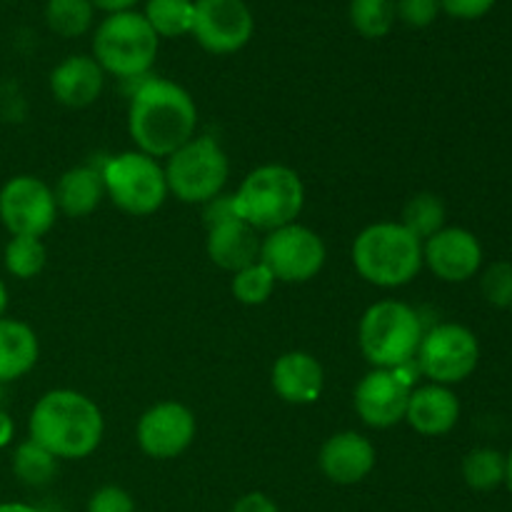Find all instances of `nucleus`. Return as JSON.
Returning a JSON list of instances; mask_svg holds the SVG:
<instances>
[{
  "instance_id": "36",
  "label": "nucleus",
  "mask_w": 512,
  "mask_h": 512,
  "mask_svg": "<svg viewBox=\"0 0 512 512\" xmlns=\"http://www.w3.org/2000/svg\"><path fill=\"white\" fill-rule=\"evenodd\" d=\"M95 10H103V13H125V10H133L138 5V0H90Z\"/></svg>"
},
{
  "instance_id": "1",
  "label": "nucleus",
  "mask_w": 512,
  "mask_h": 512,
  "mask_svg": "<svg viewBox=\"0 0 512 512\" xmlns=\"http://www.w3.org/2000/svg\"><path fill=\"white\" fill-rule=\"evenodd\" d=\"M128 135L135 150L165 160L198 135V105L193 95L168 78H143L128 105Z\"/></svg>"
},
{
  "instance_id": "35",
  "label": "nucleus",
  "mask_w": 512,
  "mask_h": 512,
  "mask_svg": "<svg viewBox=\"0 0 512 512\" xmlns=\"http://www.w3.org/2000/svg\"><path fill=\"white\" fill-rule=\"evenodd\" d=\"M230 512H280V508L270 495L253 490V493L240 495V498L235 500L233 508H230Z\"/></svg>"
},
{
  "instance_id": "8",
  "label": "nucleus",
  "mask_w": 512,
  "mask_h": 512,
  "mask_svg": "<svg viewBox=\"0 0 512 512\" xmlns=\"http://www.w3.org/2000/svg\"><path fill=\"white\" fill-rule=\"evenodd\" d=\"M105 183V198L125 215L148 218L155 215L168 200V180L160 160L125 150L100 165Z\"/></svg>"
},
{
  "instance_id": "14",
  "label": "nucleus",
  "mask_w": 512,
  "mask_h": 512,
  "mask_svg": "<svg viewBox=\"0 0 512 512\" xmlns=\"http://www.w3.org/2000/svg\"><path fill=\"white\" fill-rule=\"evenodd\" d=\"M255 18L245 0H195V43L210 55H233L250 43Z\"/></svg>"
},
{
  "instance_id": "12",
  "label": "nucleus",
  "mask_w": 512,
  "mask_h": 512,
  "mask_svg": "<svg viewBox=\"0 0 512 512\" xmlns=\"http://www.w3.org/2000/svg\"><path fill=\"white\" fill-rule=\"evenodd\" d=\"M55 193L38 175H13L0 188V223L13 235L43 238L58 220Z\"/></svg>"
},
{
  "instance_id": "31",
  "label": "nucleus",
  "mask_w": 512,
  "mask_h": 512,
  "mask_svg": "<svg viewBox=\"0 0 512 512\" xmlns=\"http://www.w3.org/2000/svg\"><path fill=\"white\" fill-rule=\"evenodd\" d=\"M480 293L493 308H512V263L498 260L480 275Z\"/></svg>"
},
{
  "instance_id": "11",
  "label": "nucleus",
  "mask_w": 512,
  "mask_h": 512,
  "mask_svg": "<svg viewBox=\"0 0 512 512\" xmlns=\"http://www.w3.org/2000/svg\"><path fill=\"white\" fill-rule=\"evenodd\" d=\"M418 375L420 370L415 360L395 370L373 368L365 373L353 393V408L358 418L373 430H388L405 423V410Z\"/></svg>"
},
{
  "instance_id": "38",
  "label": "nucleus",
  "mask_w": 512,
  "mask_h": 512,
  "mask_svg": "<svg viewBox=\"0 0 512 512\" xmlns=\"http://www.w3.org/2000/svg\"><path fill=\"white\" fill-rule=\"evenodd\" d=\"M0 512H45L28 503H0Z\"/></svg>"
},
{
  "instance_id": "22",
  "label": "nucleus",
  "mask_w": 512,
  "mask_h": 512,
  "mask_svg": "<svg viewBox=\"0 0 512 512\" xmlns=\"http://www.w3.org/2000/svg\"><path fill=\"white\" fill-rule=\"evenodd\" d=\"M40 358L38 333L18 318H0V383L25 378Z\"/></svg>"
},
{
  "instance_id": "2",
  "label": "nucleus",
  "mask_w": 512,
  "mask_h": 512,
  "mask_svg": "<svg viewBox=\"0 0 512 512\" xmlns=\"http://www.w3.org/2000/svg\"><path fill=\"white\" fill-rule=\"evenodd\" d=\"M28 438L58 460H85L105 438L103 410L80 390H48L30 410Z\"/></svg>"
},
{
  "instance_id": "41",
  "label": "nucleus",
  "mask_w": 512,
  "mask_h": 512,
  "mask_svg": "<svg viewBox=\"0 0 512 512\" xmlns=\"http://www.w3.org/2000/svg\"><path fill=\"white\" fill-rule=\"evenodd\" d=\"M0 398H3V383H0Z\"/></svg>"
},
{
  "instance_id": "16",
  "label": "nucleus",
  "mask_w": 512,
  "mask_h": 512,
  "mask_svg": "<svg viewBox=\"0 0 512 512\" xmlns=\"http://www.w3.org/2000/svg\"><path fill=\"white\" fill-rule=\"evenodd\" d=\"M375 463H378V450H375L373 440L355 430H340V433L330 435L318 455L320 473L330 483L345 485V488L370 478Z\"/></svg>"
},
{
  "instance_id": "30",
  "label": "nucleus",
  "mask_w": 512,
  "mask_h": 512,
  "mask_svg": "<svg viewBox=\"0 0 512 512\" xmlns=\"http://www.w3.org/2000/svg\"><path fill=\"white\" fill-rule=\"evenodd\" d=\"M275 275L270 273L268 265L255 260L248 268L233 273V280H230V293L238 300L240 305H248V308H258V305H265L275 293Z\"/></svg>"
},
{
  "instance_id": "21",
  "label": "nucleus",
  "mask_w": 512,
  "mask_h": 512,
  "mask_svg": "<svg viewBox=\"0 0 512 512\" xmlns=\"http://www.w3.org/2000/svg\"><path fill=\"white\" fill-rule=\"evenodd\" d=\"M58 213L68 218H88L105 200L103 170L98 165H75L58 178L53 188Z\"/></svg>"
},
{
  "instance_id": "17",
  "label": "nucleus",
  "mask_w": 512,
  "mask_h": 512,
  "mask_svg": "<svg viewBox=\"0 0 512 512\" xmlns=\"http://www.w3.org/2000/svg\"><path fill=\"white\" fill-rule=\"evenodd\" d=\"M270 385L283 403L313 405L325 390V370L308 350H288L275 358Z\"/></svg>"
},
{
  "instance_id": "9",
  "label": "nucleus",
  "mask_w": 512,
  "mask_h": 512,
  "mask_svg": "<svg viewBox=\"0 0 512 512\" xmlns=\"http://www.w3.org/2000/svg\"><path fill=\"white\" fill-rule=\"evenodd\" d=\"M480 340L470 328L460 323H440L425 330L420 340L415 365L420 375L435 385L465 383L478 370Z\"/></svg>"
},
{
  "instance_id": "25",
  "label": "nucleus",
  "mask_w": 512,
  "mask_h": 512,
  "mask_svg": "<svg viewBox=\"0 0 512 512\" xmlns=\"http://www.w3.org/2000/svg\"><path fill=\"white\" fill-rule=\"evenodd\" d=\"M195 0H148L143 18L158 38H183L193 30Z\"/></svg>"
},
{
  "instance_id": "23",
  "label": "nucleus",
  "mask_w": 512,
  "mask_h": 512,
  "mask_svg": "<svg viewBox=\"0 0 512 512\" xmlns=\"http://www.w3.org/2000/svg\"><path fill=\"white\" fill-rule=\"evenodd\" d=\"M10 468H13V475L18 478V483L28 485V488H45L58 475L60 460L53 453H48L43 445L33 443L28 438L15 445Z\"/></svg>"
},
{
  "instance_id": "32",
  "label": "nucleus",
  "mask_w": 512,
  "mask_h": 512,
  "mask_svg": "<svg viewBox=\"0 0 512 512\" xmlns=\"http://www.w3.org/2000/svg\"><path fill=\"white\" fill-rule=\"evenodd\" d=\"M440 0H395V13L408 28H428L440 15Z\"/></svg>"
},
{
  "instance_id": "19",
  "label": "nucleus",
  "mask_w": 512,
  "mask_h": 512,
  "mask_svg": "<svg viewBox=\"0 0 512 512\" xmlns=\"http://www.w3.org/2000/svg\"><path fill=\"white\" fill-rule=\"evenodd\" d=\"M460 420V400L448 385H415L410 393L405 423L423 438H440L455 430Z\"/></svg>"
},
{
  "instance_id": "27",
  "label": "nucleus",
  "mask_w": 512,
  "mask_h": 512,
  "mask_svg": "<svg viewBox=\"0 0 512 512\" xmlns=\"http://www.w3.org/2000/svg\"><path fill=\"white\" fill-rule=\"evenodd\" d=\"M48 263V250H45L43 238H25V235H13L5 243L3 265L8 275L18 280L38 278Z\"/></svg>"
},
{
  "instance_id": "26",
  "label": "nucleus",
  "mask_w": 512,
  "mask_h": 512,
  "mask_svg": "<svg viewBox=\"0 0 512 512\" xmlns=\"http://www.w3.org/2000/svg\"><path fill=\"white\" fill-rule=\"evenodd\" d=\"M463 480L475 493H490V490L505 485V455L495 448H475L463 458Z\"/></svg>"
},
{
  "instance_id": "7",
  "label": "nucleus",
  "mask_w": 512,
  "mask_h": 512,
  "mask_svg": "<svg viewBox=\"0 0 512 512\" xmlns=\"http://www.w3.org/2000/svg\"><path fill=\"white\" fill-rule=\"evenodd\" d=\"M168 193L185 205H205L223 195L230 160L213 135H195L163 163Z\"/></svg>"
},
{
  "instance_id": "13",
  "label": "nucleus",
  "mask_w": 512,
  "mask_h": 512,
  "mask_svg": "<svg viewBox=\"0 0 512 512\" xmlns=\"http://www.w3.org/2000/svg\"><path fill=\"white\" fill-rule=\"evenodd\" d=\"M198 435L195 413L180 400H160L150 405L135 425L140 453L153 460H175L188 453Z\"/></svg>"
},
{
  "instance_id": "18",
  "label": "nucleus",
  "mask_w": 512,
  "mask_h": 512,
  "mask_svg": "<svg viewBox=\"0 0 512 512\" xmlns=\"http://www.w3.org/2000/svg\"><path fill=\"white\" fill-rule=\"evenodd\" d=\"M50 95L70 110L90 108L103 95L105 70L93 55H68L50 73Z\"/></svg>"
},
{
  "instance_id": "39",
  "label": "nucleus",
  "mask_w": 512,
  "mask_h": 512,
  "mask_svg": "<svg viewBox=\"0 0 512 512\" xmlns=\"http://www.w3.org/2000/svg\"><path fill=\"white\" fill-rule=\"evenodd\" d=\"M5 310H8V288H5L3 278H0V318H5Z\"/></svg>"
},
{
  "instance_id": "24",
  "label": "nucleus",
  "mask_w": 512,
  "mask_h": 512,
  "mask_svg": "<svg viewBox=\"0 0 512 512\" xmlns=\"http://www.w3.org/2000/svg\"><path fill=\"white\" fill-rule=\"evenodd\" d=\"M445 220H448V208H445L440 195L415 193L403 205V215H400L398 223H403L415 238L425 243V240L433 238L435 233L445 228Z\"/></svg>"
},
{
  "instance_id": "3",
  "label": "nucleus",
  "mask_w": 512,
  "mask_h": 512,
  "mask_svg": "<svg viewBox=\"0 0 512 512\" xmlns=\"http://www.w3.org/2000/svg\"><path fill=\"white\" fill-rule=\"evenodd\" d=\"M350 258L365 283L398 290L413 283L423 270V240L398 220H378L355 235Z\"/></svg>"
},
{
  "instance_id": "10",
  "label": "nucleus",
  "mask_w": 512,
  "mask_h": 512,
  "mask_svg": "<svg viewBox=\"0 0 512 512\" xmlns=\"http://www.w3.org/2000/svg\"><path fill=\"white\" fill-rule=\"evenodd\" d=\"M325 260H328L325 240L303 223L270 230L260 240V263L268 265L278 283H310L325 268Z\"/></svg>"
},
{
  "instance_id": "6",
  "label": "nucleus",
  "mask_w": 512,
  "mask_h": 512,
  "mask_svg": "<svg viewBox=\"0 0 512 512\" xmlns=\"http://www.w3.org/2000/svg\"><path fill=\"white\" fill-rule=\"evenodd\" d=\"M158 50L160 38L143 13L135 10L108 15L93 33V58L105 75H115L120 80L148 78Z\"/></svg>"
},
{
  "instance_id": "15",
  "label": "nucleus",
  "mask_w": 512,
  "mask_h": 512,
  "mask_svg": "<svg viewBox=\"0 0 512 512\" xmlns=\"http://www.w3.org/2000/svg\"><path fill=\"white\" fill-rule=\"evenodd\" d=\"M483 245L468 228L445 225L423 243V268L443 283H468L483 270Z\"/></svg>"
},
{
  "instance_id": "37",
  "label": "nucleus",
  "mask_w": 512,
  "mask_h": 512,
  "mask_svg": "<svg viewBox=\"0 0 512 512\" xmlns=\"http://www.w3.org/2000/svg\"><path fill=\"white\" fill-rule=\"evenodd\" d=\"M15 438V423L13 418H10L8 410L0 408V450L8 448L10 443H13Z\"/></svg>"
},
{
  "instance_id": "40",
  "label": "nucleus",
  "mask_w": 512,
  "mask_h": 512,
  "mask_svg": "<svg viewBox=\"0 0 512 512\" xmlns=\"http://www.w3.org/2000/svg\"><path fill=\"white\" fill-rule=\"evenodd\" d=\"M505 485H508V490L512 493V448L510 453L505 455Z\"/></svg>"
},
{
  "instance_id": "4",
  "label": "nucleus",
  "mask_w": 512,
  "mask_h": 512,
  "mask_svg": "<svg viewBox=\"0 0 512 512\" xmlns=\"http://www.w3.org/2000/svg\"><path fill=\"white\" fill-rule=\"evenodd\" d=\"M235 213L258 233L298 223L305 208V183L290 165L268 163L250 170L233 193Z\"/></svg>"
},
{
  "instance_id": "20",
  "label": "nucleus",
  "mask_w": 512,
  "mask_h": 512,
  "mask_svg": "<svg viewBox=\"0 0 512 512\" xmlns=\"http://www.w3.org/2000/svg\"><path fill=\"white\" fill-rule=\"evenodd\" d=\"M260 240L263 238L258 230L250 228L245 220L230 218L210 225L208 238H205V253H208L210 263L233 275L260 260Z\"/></svg>"
},
{
  "instance_id": "34",
  "label": "nucleus",
  "mask_w": 512,
  "mask_h": 512,
  "mask_svg": "<svg viewBox=\"0 0 512 512\" xmlns=\"http://www.w3.org/2000/svg\"><path fill=\"white\" fill-rule=\"evenodd\" d=\"M495 0H440V8L458 20H478L493 10Z\"/></svg>"
},
{
  "instance_id": "28",
  "label": "nucleus",
  "mask_w": 512,
  "mask_h": 512,
  "mask_svg": "<svg viewBox=\"0 0 512 512\" xmlns=\"http://www.w3.org/2000/svg\"><path fill=\"white\" fill-rule=\"evenodd\" d=\"M95 8L90 0H48L45 23L60 38H80L93 28Z\"/></svg>"
},
{
  "instance_id": "5",
  "label": "nucleus",
  "mask_w": 512,
  "mask_h": 512,
  "mask_svg": "<svg viewBox=\"0 0 512 512\" xmlns=\"http://www.w3.org/2000/svg\"><path fill=\"white\" fill-rule=\"evenodd\" d=\"M423 335L418 310L393 298L368 305L358 323L360 353L373 368L395 370L413 363Z\"/></svg>"
},
{
  "instance_id": "29",
  "label": "nucleus",
  "mask_w": 512,
  "mask_h": 512,
  "mask_svg": "<svg viewBox=\"0 0 512 512\" xmlns=\"http://www.w3.org/2000/svg\"><path fill=\"white\" fill-rule=\"evenodd\" d=\"M348 15L355 33L368 40L385 38L398 20L395 0H350Z\"/></svg>"
},
{
  "instance_id": "33",
  "label": "nucleus",
  "mask_w": 512,
  "mask_h": 512,
  "mask_svg": "<svg viewBox=\"0 0 512 512\" xmlns=\"http://www.w3.org/2000/svg\"><path fill=\"white\" fill-rule=\"evenodd\" d=\"M85 512H135V500L120 485H103L90 495Z\"/></svg>"
}]
</instances>
